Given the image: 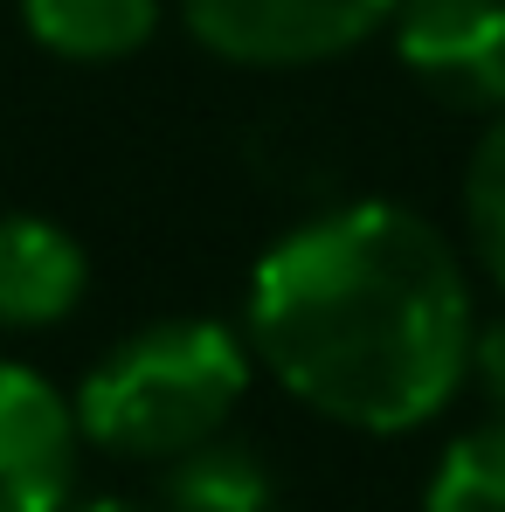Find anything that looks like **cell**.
Wrapping results in <instances>:
<instances>
[{
	"mask_svg": "<svg viewBox=\"0 0 505 512\" xmlns=\"http://www.w3.org/2000/svg\"><path fill=\"white\" fill-rule=\"evenodd\" d=\"M243 333L312 416L402 436L471 381V263L402 201H339L256 256Z\"/></svg>",
	"mask_w": 505,
	"mask_h": 512,
	"instance_id": "obj_1",
	"label": "cell"
},
{
	"mask_svg": "<svg viewBox=\"0 0 505 512\" xmlns=\"http://www.w3.org/2000/svg\"><path fill=\"white\" fill-rule=\"evenodd\" d=\"M256 374L250 333L222 319H153L111 346L77 388L84 436L132 464H173L222 436Z\"/></svg>",
	"mask_w": 505,
	"mask_h": 512,
	"instance_id": "obj_2",
	"label": "cell"
},
{
	"mask_svg": "<svg viewBox=\"0 0 505 512\" xmlns=\"http://www.w3.org/2000/svg\"><path fill=\"white\" fill-rule=\"evenodd\" d=\"M402 0H180L187 35L229 70H312L388 35Z\"/></svg>",
	"mask_w": 505,
	"mask_h": 512,
	"instance_id": "obj_3",
	"label": "cell"
},
{
	"mask_svg": "<svg viewBox=\"0 0 505 512\" xmlns=\"http://www.w3.org/2000/svg\"><path fill=\"white\" fill-rule=\"evenodd\" d=\"M395 63L450 111H505V0H402Z\"/></svg>",
	"mask_w": 505,
	"mask_h": 512,
	"instance_id": "obj_4",
	"label": "cell"
},
{
	"mask_svg": "<svg viewBox=\"0 0 505 512\" xmlns=\"http://www.w3.org/2000/svg\"><path fill=\"white\" fill-rule=\"evenodd\" d=\"M77 402L28 360H0V512H63L84 471Z\"/></svg>",
	"mask_w": 505,
	"mask_h": 512,
	"instance_id": "obj_5",
	"label": "cell"
},
{
	"mask_svg": "<svg viewBox=\"0 0 505 512\" xmlns=\"http://www.w3.org/2000/svg\"><path fill=\"white\" fill-rule=\"evenodd\" d=\"M90 256L49 215H0V326L42 333L84 305Z\"/></svg>",
	"mask_w": 505,
	"mask_h": 512,
	"instance_id": "obj_6",
	"label": "cell"
},
{
	"mask_svg": "<svg viewBox=\"0 0 505 512\" xmlns=\"http://www.w3.org/2000/svg\"><path fill=\"white\" fill-rule=\"evenodd\" d=\"M160 7L167 0H21V28L63 63H125L160 35Z\"/></svg>",
	"mask_w": 505,
	"mask_h": 512,
	"instance_id": "obj_7",
	"label": "cell"
},
{
	"mask_svg": "<svg viewBox=\"0 0 505 512\" xmlns=\"http://www.w3.org/2000/svg\"><path fill=\"white\" fill-rule=\"evenodd\" d=\"M167 512H277V478L236 436H208L167 464Z\"/></svg>",
	"mask_w": 505,
	"mask_h": 512,
	"instance_id": "obj_8",
	"label": "cell"
},
{
	"mask_svg": "<svg viewBox=\"0 0 505 512\" xmlns=\"http://www.w3.org/2000/svg\"><path fill=\"white\" fill-rule=\"evenodd\" d=\"M422 512H505V416H485L443 443L422 485Z\"/></svg>",
	"mask_w": 505,
	"mask_h": 512,
	"instance_id": "obj_9",
	"label": "cell"
},
{
	"mask_svg": "<svg viewBox=\"0 0 505 512\" xmlns=\"http://www.w3.org/2000/svg\"><path fill=\"white\" fill-rule=\"evenodd\" d=\"M457 215H464V250L471 263L505 291V111L485 118L464 180H457Z\"/></svg>",
	"mask_w": 505,
	"mask_h": 512,
	"instance_id": "obj_10",
	"label": "cell"
},
{
	"mask_svg": "<svg viewBox=\"0 0 505 512\" xmlns=\"http://www.w3.org/2000/svg\"><path fill=\"white\" fill-rule=\"evenodd\" d=\"M471 381L485 388L492 416H505V319H485L471 340Z\"/></svg>",
	"mask_w": 505,
	"mask_h": 512,
	"instance_id": "obj_11",
	"label": "cell"
},
{
	"mask_svg": "<svg viewBox=\"0 0 505 512\" xmlns=\"http://www.w3.org/2000/svg\"><path fill=\"white\" fill-rule=\"evenodd\" d=\"M63 512H146V506H132V499H90V506H63Z\"/></svg>",
	"mask_w": 505,
	"mask_h": 512,
	"instance_id": "obj_12",
	"label": "cell"
}]
</instances>
